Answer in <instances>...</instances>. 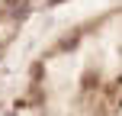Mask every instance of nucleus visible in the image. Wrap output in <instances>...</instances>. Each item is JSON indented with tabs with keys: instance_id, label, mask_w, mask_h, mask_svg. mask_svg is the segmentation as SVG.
<instances>
[{
	"instance_id": "f257e3e1",
	"label": "nucleus",
	"mask_w": 122,
	"mask_h": 116,
	"mask_svg": "<svg viewBox=\"0 0 122 116\" xmlns=\"http://www.w3.org/2000/svg\"><path fill=\"white\" fill-rule=\"evenodd\" d=\"M77 42H80V36H67L64 42H61V49H74V45H77Z\"/></svg>"
},
{
	"instance_id": "f03ea898",
	"label": "nucleus",
	"mask_w": 122,
	"mask_h": 116,
	"mask_svg": "<svg viewBox=\"0 0 122 116\" xmlns=\"http://www.w3.org/2000/svg\"><path fill=\"white\" fill-rule=\"evenodd\" d=\"M19 3V0H3V6H16Z\"/></svg>"
},
{
	"instance_id": "7ed1b4c3",
	"label": "nucleus",
	"mask_w": 122,
	"mask_h": 116,
	"mask_svg": "<svg viewBox=\"0 0 122 116\" xmlns=\"http://www.w3.org/2000/svg\"><path fill=\"white\" fill-rule=\"evenodd\" d=\"M58 3H64V0H51V6H58Z\"/></svg>"
}]
</instances>
